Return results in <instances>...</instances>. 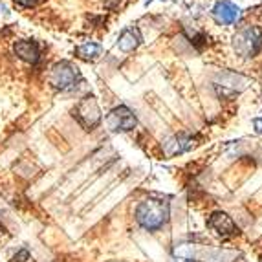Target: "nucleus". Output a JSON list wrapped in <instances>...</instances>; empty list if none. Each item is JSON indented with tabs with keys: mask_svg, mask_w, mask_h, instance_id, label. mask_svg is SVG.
I'll list each match as a JSON object with an SVG mask.
<instances>
[{
	"mask_svg": "<svg viewBox=\"0 0 262 262\" xmlns=\"http://www.w3.org/2000/svg\"><path fill=\"white\" fill-rule=\"evenodd\" d=\"M169 220V204L165 200L149 198L136 207V222L147 231H156Z\"/></svg>",
	"mask_w": 262,
	"mask_h": 262,
	"instance_id": "1",
	"label": "nucleus"
},
{
	"mask_svg": "<svg viewBox=\"0 0 262 262\" xmlns=\"http://www.w3.org/2000/svg\"><path fill=\"white\" fill-rule=\"evenodd\" d=\"M233 48L242 57H255L262 50V30L258 26H246L233 37Z\"/></svg>",
	"mask_w": 262,
	"mask_h": 262,
	"instance_id": "2",
	"label": "nucleus"
},
{
	"mask_svg": "<svg viewBox=\"0 0 262 262\" xmlns=\"http://www.w3.org/2000/svg\"><path fill=\"white\" fill-rule=\"evenodd\" d=\"M79 77H81V74H79L77 66H74L68 61H61V62H55V64L52 66L48 81L55 90L64 92V90H70V88L75 86Z\"/></svg>",
	"mask_w": 262,
	"mask_h": 262,
	"instance_id": "3",
	"label": "nucleus"
},
{
	"mask_svg": "<svg viewBox=\"0 0 262 262\" xmlns=\"http://www.w3.org/2000/svg\"><path fill=\"white\" fill-rule=\"evenodd\" d=\"M74 118L77 123L86 130H94L101 121V108L99 103L94 96H86L79 101L74 108Z\"/></svg>",
	"mask_w": 262,
	"mask_h": 262,
	"instance_id": "4",
	"label": "nucleus"
},
{
	"mask_svg": "<svg viewBox=\"0 0 262 262\" xmlns=\"http://www.w3.org/2000/svg\"><path fill=\"white\" fill-rule=\"evenodd\" d=\"M105 123H106V127H108V130H112V132H128L136 127L138 119H136L134 112H132L128 106L121 105L110 110Z\"/></svg>",
	"mask_w": 262,
	"mask_h": 262,
	"instance_id": "5",
	"label": "nucleus"
},
{
	"mask_svg": "<svg viewBox=\"0 0 262 262\" xmlns=\"http://www.w3.org/2000/svg\"><path fill=\"white\" fill-rule=\"evenodd\" d=\"M249 84V79L235 72H224L219 74V77L214 79V86L219 88L220 94H238L242 92Z\"/></svg>",
	"mask_w": 262,
	"mask_h": 262,
	"instance_id": "6",
	"label": "nucleus"
},
{
	"mask_svg": "<svg viewBox=\"0 0 262 262\" xmlns=\"http://www.w3.org/2000/svg\"><path fill=\"white\" fill-rule=\"evenodd\" d=\"M207 226H209L219 236H222V238L233 236L238 231V229H236V224L233 222V219L227 213H224V211H216V213L211 214L209 220H207Z\"/></svg>",
	"mask_w": 262,
	"mask_h": 262,
	"instance_id": "7",
	"label": "nucleus"
},
{
	"mask_svg": "<svg viewBox=\"0 0 262 262\" xmlns=\"http://www.w3.org/2000/svg\"><path fill=\"white\" fill-rule=\"evenodd\" d=\"M213 18L222 26L235 24L241 18V8L235 6L233 2H229V0H220L213 8Z\"/></svg>",
	"mask_w": 262,
	"mask_h": 262,
	"instance_id": "8",
	"label": "nucleus"
},
{
	"mask_svg": "<svg viewBox=\"0 0 262 262\" xmlns=\"http://www.w3.org/2000/svg\"><path fill=\"white\" fill-rule=\"evenodd\" d=\"M13 52L18 59H22L28 64H35L40 59V48L33 39H20L13 44Z\"/></svg>",
	"mask_w": 262,
	"mask_h": 262,
	"instance_id": "9",
	"label": "nucleus"
},
{
	"mask_svg": "<svg viewBox=\"0 0 262 262\" xmlns=\"http://www.w3.org/2000/svg\"><path fill=\"white\" fill-rule=\"evenodd\" d=\"M192 147H194V141H192L191 138H187V136H184V134H178L163 141V154L172 158V156H178V154L187 152Z\"/></svg>",
	"mask_w": 262,
	"mask_h": 262,
	"instance_id": "10",
	"label": "nucleus"
},
{
	"mask_svg": "<svg viewBox=\"0 0 262 262\" xmlns=\"http://www.w3.org/2000/svg\"><path fill=\"white\" fill-rule=\"evenodd\" d=\"M140 44H141V35L138 33V30H132V28L123 30L121 35H119V39H118V48L125 53L134 52Z\"/></svg>",
	"mask_w": 262,
	"mask_h": 262,
	"instance_id": "11",
	"label": "nucleus"
},
{
	"mask_svg": "<svg viewBox=\"0 0 262 262\" xmlns=\"http://www.w3.org/2000/svg\"><path fill=\"white\" fill-rule=\"evenodd\" d=\"M75 53H77V57L83 59V61H96V59L101 57V53H103V48H101V44H97V42H84L75 50Z\"/></svg>",
	"mask_w": 262,
	"mask_h": 262,
	"instance_id": "12",
	"label": "nucleus"
},
{
	"mask_svg": "<svg viewBox=\"0 0 262 262\" xmlns=\"http://www.w3.org/2000/svg\"><path fill=\"white\" fill-rule=\"evenodd\" d=\"M18 6H22V8H33V6L39 2V0H15Z\"/></svg>",
	"mask_w": 262,
	"mask_h": 262,
	"instance_id": "13",
	"label": "nucleus"
},
{
	"mask_svg": "<svg viewBox=\"0 0 262 262\" xmlns=\"http://www.w3.org/2000/svg\"><path fill=\"white\" fill-rule=\"evenodd\" d=\"M253 127H255V130H257L258 134H262V119H255Z\"/></svg>",
	"mask_w": 262,
	"mask_h": 262,
	"instance_id": "14",
	"label": "nucleus"
}]
</instances>
